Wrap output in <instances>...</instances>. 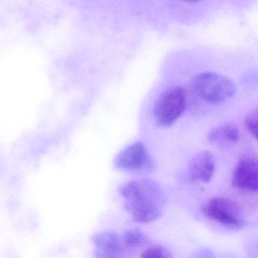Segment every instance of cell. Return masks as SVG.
<instances>
[{"mask_svg":"<svg viewBox=\"0 0 258 258\" xmlns=\"http://www.w3.org/2000/svg\"><path fill=\"white\" fill-rule=\"evenodd\" d=\"M116 168L134 173H147L153 170L154 161L141 142H136L119 153L114 161Z\"/></svg>","mask_w":258,"mask_h":258,"instance_id":"obj_5","label":"cell"},{"mask_svg":"<svg viewBox=\"0 0 258 258\" xmlns=\"http://www.w3.org/2000/svg\"><path fill=\"white\" fill-rule=\"evenodd\" d=\"M143 257L170 258L172 255L170 252L164 246L152 245L148 247L141 254Z\"/></svg>","mask_w":258,"mask_h":258,"instance_id":"obj_11","label":"cell"},{"mask_svg":"<svg viewBox=\"0 0 258 258\" xmlns=\"http://www.w3.org/2000/svg\"><path fill=\"white\" fill-rule=\"evenodd\" d=\"M239 130L232 123H225L216 126L208 133V140L213 146L226 149L236 144L239 140Z\"/></svg>","mask_w":258,"mask_h":258,"instance_id":"obj_9","label":"cell"},{"mask_svg":"<svg viewBox=\"0 0 258 258\" xmlns=\"http://www.w3.org/2000/svg\"><path fill=\"white\" fill-rule=\"evenodd\" d=\"M202 214L210 220L231 230H239L245 226L239 207L224 197H214L206 201L201 208Z\"/></svg>","mask_w":258,"mask_h":258,"instance_id":"obj_4","label":"cell"},{"mask_svg":"<svg viewBox=\"0 0 258 258\" xmlns=\"http://www.w3.org/2000/svg\"><path fill=\"white\" fill-rule=\"evenodd\" d=\"M187 105L185 90L179 86L170 87L160 95L153 108L155 122L161 127L172 126L185 112Z\"/></svg>","mask_w":258,"mask_h":258,"instance_id":"obj_2","label":"cell"},{"mask_svg":"<svg viewBox=\"0 0 258 258\" xmlns=\"http://www.w3.org/2000/svg\"><path fill=\"white\" fill-rule=\"evenodd\" d=\"M245 125L249 132L258 140V108L249 113L245 119Z\"/></svg>","mask_w":258,"mask_h":258,"instance_id":"obj_12","label":"cell"},{"mask_svg":"<svg viewBox=\"0 0 258 258\" xmlns=\"http://www.w3.org/2000/svg\"><path fill=\"white\" fill-rule=\"evenodd\" d=\"M125 245L131 248L143 247L149 242V238L144 232L139 230L126 231L122 235Z\"/></svg>","mask_w":258,"mask_h":258,"instance_id":"obj_10","label":"cell"},{"mask_svg":"<svg viewBox=\"0 0 258 258\" xmlns=\"http://www.w3.org/2000/svg\"><path fill=\"white\" fill-rule=\"evenodd\" d=\"M215 170L214 154L211 151H202L191 158L188 167V176L191 181L208 183L214 177Z\"/></svg>","mask_w":258,"mask_h":258,"instance_id":"obj_8","label":"cell"},{"mask_svg":"<svg viewBox=\"0 0 258 258\" xmlns=\"http://www.w3.org/2000/svg\"><path fill=\"white\" fill-rule=\"evenodd\" d=\"M92 242L96 247V256L101 257L123 256L130 251L121 235L112 231L95 234L92 238Z\"/></svg>","mask_w":258,"mask_h":258,"instance_id":"obj_7","label":"cell"},{"mask_svg":"<svg viewBox=\"0 0 258 258\" xmlns=\"http://www.w3.org/2000/svg\"><path fill=\"white\" fill-rule=\"evenodd\" d=\"M231 182L238 189L258 192V158L253 155L241 158L234 169Z\"/></svg>","mask_w":258,"mask_h":258,"instance_id":"obj_6","label":"cell"},{"mask_svg":"<svg viewBox=\"0 0 258 258\" xmlns=\"http://www.w3.org/2000/svg\"><path fill=\"white\" fill-rule=\"evenodd\" d=\"M192 87L198 96L208 103L224 102L235 95V86L223 75L204 72L195 77Z\"/></svg>","mask_w":258,"mask_h":258,"instance_id":"obj_3","label":"cell"},{"mask_svg":"<svg viewBox=\"0 0 258 258\" xmlns=\"http://www.w3.org/2000/svg\"><path fill=\"white\" fill-rule=\"evenodd\" d=\"M183 1H185V2L187 3H196L198 2L199 0H183Z\"/></svg>","mask_w":258,"mask_h":258,"instance_id":"obj_13","label":"cell"},{"mask_svg":"<svg viewBox=\"0 0 258 258\" xmlns=\"http://www.w3.org/2000/svg\"><path fill=\"white\" fill-rule=\"evenodd\" d=\"M125 210L134 221L149 223L162 215L166 199L161 185L151 179H134L120 188Z\"/></svg>","mask_w":258,"mask_h":258,"instance_id":"obj_1","label":"cell"}]
</instances>
